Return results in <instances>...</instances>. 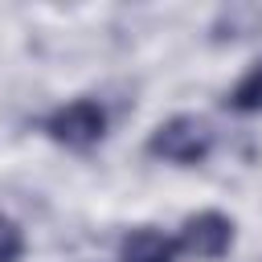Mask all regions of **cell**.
Masks as SVG:
<instances>
[{
    "instance_id": "obj_3",
    "label": "cell",
    "mask_w": 262,
    "mask_h": 262,
    "mask_svg": "<svg viewBox=\"0 0 262 262\" xmlns=\"http://www.w3.org/2000/svg\"><path fill=\"white\" fill-rule=\"evenodd\" d=\"M180 250L188 258H201V262H217L229 246H233V221L217 209H205V213H192L184 217L180 225Z\"/></svg>"
},
{
    "instance_id": "obj_2",
    "label": "cell",
    "mask_w": 262,
    "mask_h": 262,
    "mask_svg": "<svg viewBox=\"0 0 262 262\" xmlns=\"http://www.w3.org/2000/svg\"><path fill=\"white\" fill-rule=\"evenodd\" d=\"M45 135L61 147H94L102 135H106V115L94 98H70L66 106H57L49 119H45Z\"/></svg>"
},
{
    "instance_id": "obj_6",
    "label": "cell",
    "mask_w": 262,
    "mask_h": 262,
    "mask_svg": "<svg viewBox=\"0 0 262 262\" xmlns=\"http://www.w3.org/2000/svg\"><path fill=\"white\" fill-rule=\"evenodd\" d=\"M225 111L233 115H262V61H254L233 90H225Z\"/></svg>"
},
{
    "instance_id": "obj_1",
    "label": "cell",
    "mask_w": 262,
    "mask_h": 262,
    "mask_svg": "<svg viewBox=\"0 0 262 262\" xmlns=\"http://www.w3.org/2000/svg\"><path fill=\"white\" fill-rule=\"evenodd\" d=\"M209 151H213V131H209V123L196 119V115H172V119H164V123L151 131V139H147V156L168 160V164H180V168L201 164Z\"/></svg>"
},
{
    "instance_id": "obj_7",
    "label": "cell",
    "mask_w": 262,
    "mask_h": 262,
    "mask_svg": "<svg viewBox=\"0 0 262 262\" xmlns=\"http://www.w3.org/2000/svg\"><path fill=\"white\" fill-rule=\"evenodd\" d=\"M20 254H25V233H20V225L0 213V262H20Z\"/></svg>"
},
{
    "instance_id": "obj_4",
    "label": "cell",
    "mask_w": 262,
    "mask_h": 262,
    "mask_svg": "<svg viewBox=\"0 0 262 262\" xmlns=\"http://www.w3.org/2000/svg\"><path fill=\"white\" fill-rule=\"evenodd\" d=\"M180 242L156 225H139L119 242V262H176Z\"/></svg>"
},
{
    "instance_id": "obj_5",
    "label": "cell",
    "mask_w": 262,
    "mask_h": 262,
    "mask_svg": "<svg viewBox=\"0 0 262 262\" xmlns=\"http://www.w3.org/2000/svg\"><path fill=\"white\" fill-rule=\"evenodd\" d=\"M250 33H262V8L254 4H229L213 20V41H242Z\"/></svg>"
}]
</instances>
